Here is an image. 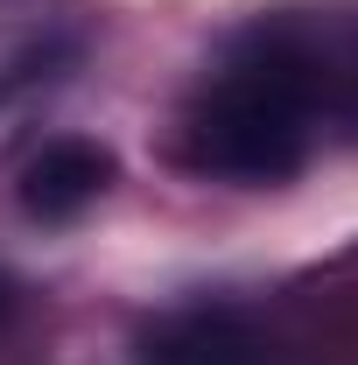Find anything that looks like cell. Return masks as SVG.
Segmentation results:
<instances>
[{"instance_id": "1", "label": "cell", "mask_w": 358, "mask_h": 365, "mask_svg": "<svg viewBox=\"0 0 358 365\" xmlns=\"http://www.w3.org/2000/svg\"><path fill=\"white\" fill-rule=\"evenodd\" d=\"M330 71L344 78V91L358 85V56H330V43L316 49V36L302 21H260L239 56L204 85V98L183 120V155L204 176L232 182H281L302 169L310 155V120L316 98L330 85Z\"/></svg>"}, {"instance_id": "2", "label": "cell", "mask_w": 358, "mask_h": 365, "mask_svg": "<svg viewBox=\"0 0 358 365\" xmlns=\"http://www.w3.org/2000/svg\"><path fill=\"white\" fill-rule=\"evenodd\" d=\"M113 182V155L98 140H43L21 162V204L36 218H78L85 204L106 197Z\"/></svg>"}, {"instance_id": "3", "label": "cell", "mask_w": 358, "mask_h": 365, "mask_svg": "<svg viewBox=\"0 0 358 365\" xmlns=\"http://www.w3.org/2000/svg\"><path fill=\"white\" fill-rule=\"evenodd\" d=\"M7 309H14V295H7V281H0V317H7Z\"/></svg>"}]
</instances>
